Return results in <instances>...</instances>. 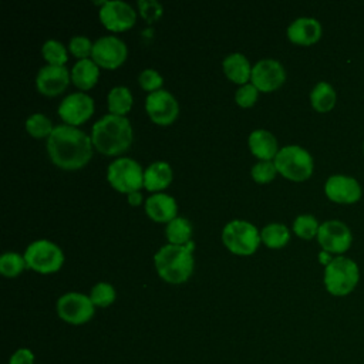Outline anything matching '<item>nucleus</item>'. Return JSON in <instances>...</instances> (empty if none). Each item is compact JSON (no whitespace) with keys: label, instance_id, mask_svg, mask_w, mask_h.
Instances as JSON below:
<instances>
[{"label":"nucleus","instance_id":"1","mask_svg":"<svg viewBox=\"0 0 364 364\" xmlns=\"http://www.w3.org/2000/svg\"><path fill=\"white\" fill-rule=\"evenodd\" d=\"M91 138L77 127L61 124L54 127L47 139V151L51 161L63 169H78L92 156Z\"/></svg>","mask_w":364,"mask_h":364},{"label":"nucleus","instance_id":"2","mask_svg":"<svg viewBox=\"0 0 364 364\" xmlns=\"http://www.w3.org/2000/svg\"><path fill=\"white\" fill-rule=\"evenodd\" d=\"M92 145L105 155L127 151L132 142V128L125 117L107 114L92 125Z\"/></svg>","mask_w":364,"mask_h":364},{"label":"nucleus","instance_id":"3","mask_svg":"<svg viewBox=\"0 0 364 364\" xmlns=\"http://www.w3.org/2000/svg\"><path fill=\"white\" fill-rule=\"evenodd\" d=\"M195 245L191 240L188 245H165L154 257L158 274L168 283L179 284L189 279L193 270V250Z\"/></svg>","mask_w":364,"mask_h":364},{"label":"nucleus","instance_id":"4","mask_svg":"<svg viewBox=\"0 0 364 364\" xmlns=\"http://www.w3.org/2000/svg\"><path fill=\"white\" fill-rule=\"evenodd\" d=\"M360 280L358 264L346 256H336L324 269V287L337 297H344L354 291Z\"/></svg>","mask_w":364,"mask_h":364},{"label":"nucleus","instance_id":"5","mask_svg":"<svg viewBox=\"0 0 364 364\" xmlns=\"http://www.w3.org/2000/svg\"><path fill=\"white\" fill-rule=\"evenodd\" d=\"M273 162L280 175L294 182L309 179L314 168L311 155L299 145L283 146L279 149Z\"/></svg>","mask_w":364,"mask_h":364},{"label":"nucleus","instance_id":"6","mask_svg":"<svg viewBox=\"0 0 364 364\" xmlns=\"http://www.w3.org/2000/svg\"><path fill=\"white\" fill-rule=\"evenodd\" d=\"M225 246L235 255H252L260 243V233L255 225L246 220H232L222 232Z\"/></svg>","mask_w":364,"mask_h":364},{"label":"nucleus","instance_id":"7","mask_svg":"<svg viewBox=\"0 0 364 364\" xmlns=\"http://www.w3.org/2000/svg\"><path fill=\"white\" fill-rule=\"evenodd\" d=\"M107 179L117 191L131 193L144 186V171L136 161L131 158H118L109 164Z\"/></svg>","mask_w":364,"mask_h":364},{"label":"nucleus","instance_id":"8","mask_svg":"<svg viewBox=\"0 0 364 364\" xmlns=\"http://www.w3.org/2000/svg\"><path fill=\"white\" fill-rule=\"evenodd\" d=\"M24 259L30 269L43 274H48L57 272L63 266L64 255L55 243L47 239H40L28 245L24 253Z\"/></svg>","mask_w":364,"mask_h":364},{"label":"nucleus","instance_id":"9","mask_svg":"<svg viewBox=\"0 0 364 364\" xmlns=\"http://www.w3.org/2000/svg\"><path fill=\"white\" fill-rule=\"evenodd\" d=\"M95 307L90 299L82 293H65L57 300V314L65 323L80 326L90 321L94 316Z\"/></svg>","mask_w":364,"mask_h":364},{"label":"nucleus","instance_id":"10","mask_svg":"<svg viewBox=\"0 0 364 364\" xmlns=\"http://www.w3.org/2000/svg\"><path fill=\"white\" fill-rule=\"evenodd\" d=\"M317 240L324 252L343 256L353 243V233L341 220H326L318 228Z\"/></svg>","mask_w":364,"mask_h":364},{"label":"nucleus","instance_id":"11","mask_svg":"<svg viewBox=\"0 0 364 364\" xmlns=\"http://www.w3.org/2000/svg\"><path fill=\"white\" fill-rule=\"evenodd\" d=\"M91 57L97 65L107 70H114L125 61L127 46L115 36H104L94 43Z\"/></svg>","mask_w":364,"mask_h":364},{"label":"nucleus","instance_id":"12","mask_svg":"<svg viewBox=\"0 0 364 364\" xmlns=\"http://www.w3.org/2000/svg\"><path fill=\"white\" fill-rule=\"evenodd\" d=\"M145 109L155 124L169 125L178 117L179 105L171 92L166 90H156L146 95Z\"/></svg>","mask_w":364,"mask_h":364},{"label":"nucleus","instance_id":"13","mask_svg":"<svg viewBox=\"0 0 364 364\" xmlns=\"http://www.w3.org/2000/svg\"><path fill=\"white\" fill-rule=\"evenodd\" d=\"M252 84L263 92L277 90L286 80V71L277 60L264 58L252 67Z\"/></svg>","mask_w":364,"mask_h":364},{"label":"nucleus","instance_id":"14","mask_svg":"<svg viewBox=\"0 0 364 364\" xmlns=\"http://www.w3.org/2000/svg\"><path fill=\"white\" fill-rule=\"evenodd\" d=\"M324 193L336 203L351 205L360 200L363 189L358 181L353 176L331 175L324 183Z\"/></svg>","mask_w":364,"mask_h":364},{"label":"nucleus","instance_id":"15","mask_svg":"<svg viewBox=\"0 0 364 364\" xmlns=\"http://www.w3.org/2000/svg\"><path fill=\"white\" fill-rule=\"evenodd\" d=\"M94 112V100L84 92L68 94L58 105V114L68 125L85 122Z\"/></svg>","mask_w":364,"mask_h":364},{"label":"nucleus","instance_id":"16","mask_svg":"<svg viewBox=\"0 0 364 364\" xmlns=\"http://www.w3.org/2000/svg\"><path fill=\"white\" fill-rule=\"evenodd\" d=\"M135 10L128 3L119 0L104 1L100 10L101 23L111 31H124L131 28L135 23Z\"/></svg>","mask_w":364,"mask_h":364},{"label":"nucleus","instance_id":"17","mask_svg":"<svg viewBox=\"0 0 364 364\" xmlns=\"http://www.w3.org/2000/svg\"><path fill=\"white\" fill-rule=\"evenodd\" d=\"M70 80L71 75L64 65H44L38 70L36 85L41 94L53 97L63 92Z\"/></svg>","mask_w":364,"mask_h":364},{"label":"nucleus","instance_id":"18","mask_svg":"<svg viewBox=\"0 0 364 364\" xmlns=\"http://www.w3.org/2000/svg\"><path fill=\"white\" fill-rule=\"evenodd\" d=\"M321 24L311 17H299L287 27V37L299 46H311L321 37Z\"/></svg>","mask_w":364,"mask_h":364},{"label":"nucleus","instance_id":"19","mask_svg":"<svg viewBox=\"0 0 364 364\" xmlns=\"http://www.w3.org/2000/svg\"><path fill=\"white\" fill-rule=\"evenodd\" d=\"M176 202L166 193H154L145 200V212L155 222H171L176 218Z\"/></svg>","mask_w":364,"mask_h":364},{"label":"nucleus","instance_id":"20","mask_svg":"<svg viewBox=\"0 0 364 364\" xmlns=\"http://www.w3.org/2000/svg\"><path fill=\"white\" fill-rule=\"evenodd\" d=\"M250 152L262 161H270L279 152L274 135L266 129H256L249 135Z\"/></svg>","mask_w":364,"mask_h":364},{"label":"nucleus","instance_id":"21","mask_svg":"<svg viewBox=\"0 0 364 364\" xmlns=\"http://www.w3.org/2000/svg\"><path fill=\"white\" fill-rule=\"evenodd\" d=\"M172 182V168L164 161L151 164L144 171V186L148 191L165 189Z\"/></svg>","mask_w":364,"mask_h":364},{"label":"nucleus","instance_id":"22","mask_svg":"<svg viewBox=\"0 0 364 364\" xmlns=\"http://www.w3.org/2000/svg\"><path fill=\"white\" fill-rule=\"evenodd\" d=\"M223 71L228 78L236 84H245L252 75L250 64L247 58L240 53H232L225 57Z\"/></svg>","mask_w":364,"mask_h":364},{"label":"nucleus","instance_id":"23","mask_svg":"<svg viewBox=\"0 0 364 364\" xmlns=\"http://www.w3.org/2000/svg\"><path fill=\"white\" fill-rule=\"evenodd\" d=\"M100 75L98 65L94 60H78L71 70V80L80 90H90L95 85Z\"/></svg>","mask_w":364,"mask_h":364},{"label":"nucleus","instance_id":"24","mask_svg":"<svg viewBox=\"0 0 364 364\" xmlns=\"http://www.w3.org/2000/svg\"><path fill=\"white\" fill-rule=\"evenodd\" d=\"M336 100L337 95L334 88L326 81L317 82L310 92L311 107L318 112H328L330 109H333L336 105Z\"/></svg>","mask_w":364,"mask_h":364},{"label":"nucleus","instance_id":"25","mask_svg":"<svg viewBox=\"0 0 364 364\" xmlns=\"http://www.w3.org/2000/svg\"><path fill=\"white\" fill-rule=\"evenodd\" d=\"M165 233L171 245H188L192 236V225L188 219L176 216L166 225Z\"/></svg>","mask_w":364,"mask_h":364},{"label":"nucleus","instance_id":"26","mask_svg":"<svg viewBox=\"0 0 364 364\" xmlns=\"http://www.w3.org/2000/svg\"><path fill=\"white\" fill-rule=\"evenodd\" d=\"M132 107V95L127 87H114L108 94V109L114 115L124 117Z\"/></svg>","mask_w":364,"mask_h":364},{"label":"nucleus","instance_id":"27","mask_svg":"<svg viewBox=\"0 0 364 364\" xmlns=\"http://www.w3.org/2000/svg\"><path fill=\"white\" fill-rule=\"evenodd\" d=\"M260 239L267 247L279 249L289 242L290 232L282 223H269L262 229Z\"/></svg>","mask_w":364,"mask_h":364},{"label":"nucleus","instance_id":"28","mask_svg":"<svg viewBox=\"0 0 364 364\" xmlns=\"http://www.w3.org/2000/svg\"><path fill=\"white\" fill-rule=\"evenodd\" d=\"M27 266L24 256L16 252H6L0 257V273L6 277L18 276Z\"/></svg>","mask_w":364,"mask_h":364},{"label":"nucleus","instance_id":"29","mask_svg":"<svg viewBox=\"0 0 364 364\" xmlns=\"http://www.w3.org/2000/svg\"><path fill=\"white\" fill-rule=\"evenodd\" d=\"M27 132L34 138H48L54 129L51 121L43 114H33L26 121Z\"/></svg>","mask_w":364,"mask_h":364},{"label":"nucleus","instance_id":"30","mask_svg":"<svg viewBox=\"0 0 364 364\" xmlns=\"http://www.w3.org/2000/svg\"><path fill=\"white\" fill-rule=\"evenodd\" d=\"M318 222L313 215L304 213V215H299L294 222H293V230L294 233L301 237V239H313L314 236H317L318 232Z\"/></svg>","mask_w":364,"mask_h":364},{"label":"nucleus","instance_id":"31","mask_svg":"<svg viewBox=\"0 0 364 364\" xmlns=\"http://www.w3.org/2000/svg\"><path fill=\"white\" fill-rule=\"evenodd\" d=\"M44 60L48 61V65H64L67 61V50L57 40H47L41 48Z\"/></svg>","mask_w":364,"mask_h":364},{"label":"nucleus","instance_id":"32","mask_svg":"<svg viewBox=\"0 0 364 364\" xmlns=\"http://www.w3.org/2000/svg\"><path fill=\"white\" fill-rule=\"evenodd\" d=\"M90 299L97 307H108L115 300V289L109 283L100 282L91 289Z\"/></svg>","mask_w":364,"mask_h":364},{"label":"nucleus","instance_id":"33","mask_svg":"<svg viewBox=\"0 0 364 364\" xmlns=\"http://www.w3.org/2000/svg\"><path fill=\"white\" fill-rule=\"evenodd\" d=\"M277 173L276 165L272 161H259L252 168V178L257 183H267L270 182Z\"/></svg>","mask_w":364,"mask_h":364},{"label":"nucleus","instance_id":"34","mask_svg":"<svg viewBox=\"0 0 364 364\" xmlns=\"http://www.w3.org/2000/svg\"><path fill=\"white\" fill-rule=\"evenodd\" d=\"M92 46H94V43H91V40L88 37L75 36L70 40L68 50L71 51L73 55L78 57L80 60H84L92 53Z\"/></svg>","mask_w":364,"mask_h":364},{"label":"nucleus","instance_id":"35","mask_svg":"<svg viewBox=\"0 0 364 364\" xmlns=\"http://www.w3.org/2000/svg\"><path fill=\"white\" fill-rule=\"evenodd\" d=\"M138 82H139V85H141L145 91L154 92V91H156V90H161L159 87L162 85L164 80H162V77L159 75V73H156V71L152 70V68H146V70H144V71L139 74Z\"/></svg>","mask_w":364,"mask_h":364},{"label":"nucleus","instance_id":"36","mask_svg":"<svg viewBox=\"0 0 364 364\" xmlns=\"http://www.w3.org/2000/svg\"><path fill=\"white\" fill-rule=\"evenodd\" d=\"M138 9H139L141 16L148 23L155 21L162 14V6L155 0H139L138 1Z\"/></svg>","mask_w":364,"mask_h":364},{"label":"nucleus","instance_id":"37","mask_svg":"<svg viewBox=\"0 0 364 364\" xmlns=\"http://www.w3.org/2000/svg\"><path fill=\"white\" fill-rule=\"evenodd\" d=\"M257 92L259 90L253 84H245L236 91L235 100L240 107H252L257 100Z\"/></svg>","mask_w":364,"mask_h":364},{"label":"nucleus","instance_id":"38","mask_svg":"<svg viewBox=\"0 0 364 364\" xmlns=\"http://www.w3.org/2000/svg\"><path fill=\"white\" fill-rule=\"evenodd\" d=\"M34 353L30 348L16 350L9 360V364H34Z\"/></svg>","mask_w":364,"mask_h":364},{"label":"nucleus","instance_id":"39","mask_svg":"<svg viewBox=\"0 0 364 364\" xmlns=\"http://www.w3.org/2000/svg\"><path fill=\"white\" fill-rule=\"evenodd\" d=\"M141 200H142V195L139 193V191L128 193V202H129V205L136 206V205H139V203H141Z\"/></svg>","mask_w":364,"mask_h":364},{"label":"nucleus","instance_id":"40","mask_svg":"<svg viewBox=\"0 0 364 364\" xmlns=\"http://www.w3.org/2000/svg\"><path fill=\"white\" fill-rule=\"evenodd\" d=\"M333 259H334V257H333V256H331V253H328V252L321 250V252L318 253V260H320V263H321V264H324V266H327Z\"/></svg>","mask_w":364,"mask_h":364},{"label":"nucleus","instance_id":"41","mask_svg":"<svg viewBox=\"0 0 364 364\" xmlns=\"http://www.w3.org/2000/svg\"><path fill=\"white\" fill-rule=\"evenodd\" d=\"M363 154H364V142H363Z\"/></svg>","mask_w":364,"mask_h":364}]
</instances>
